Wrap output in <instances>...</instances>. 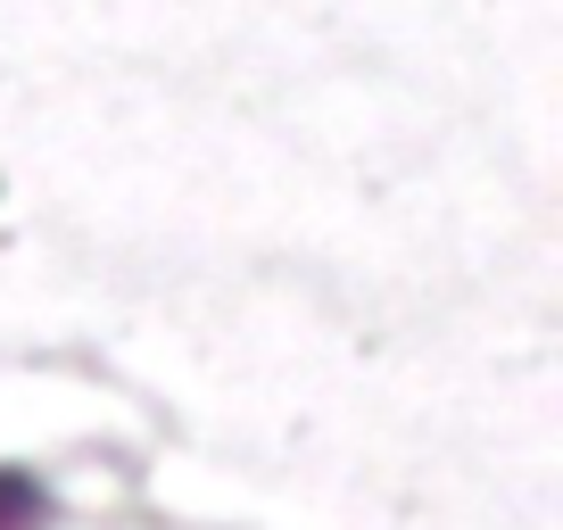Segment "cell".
I'll use <instances>...</instances> for the list:
<instances>
[{"label": "cell", "instance_id": "obj_1", "mask_svg": "<svg viewBox=\"0 0 563 530\" xmlns=\"http://www.w3.org/2000/svg\"><path fill=\"white\" fill-rule=\"evenodd\" d=\"M51 497L34 489V473H0V530H42Z\"/></svg>", "mask_w": 563, "mask_h": 530}]
</instances>
